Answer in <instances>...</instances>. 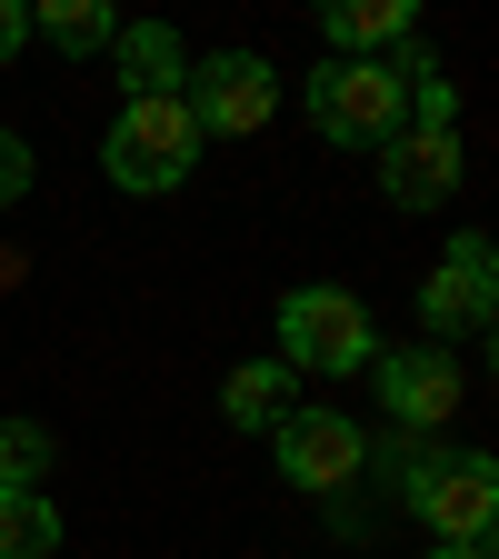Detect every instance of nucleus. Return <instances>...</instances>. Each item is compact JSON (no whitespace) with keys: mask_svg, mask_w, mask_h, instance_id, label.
<instances>
[{"mask_svg":"<svg viewBox=\"0 0 499 559\" xmlns=\"http://www.w3.org/2000/svg\"><path fill=\"white\" fill-rule=\"evenodd\" d=\"M190 160H200V120H190L180 91L120 100V120H110V140H100V170H110L120 190H140V200H151V190H180Z\"/></svg>","mask_w":499,"mask_h":559,"instance_id":"nucleus-1","label":"nucleus"},{"mask_svg":"<svg viewBox=\"0 0 499 559\" xmlns=\"http://www.w3.org/2000/svg\"><path fill=\"white\" fill-rule=\"evenodd\" d=\"M310 120H320V140H340V151H390V140L409 130L400 70L390 60H320L310 70Z\"/></svg>","mask_w":499,"mask_h":559,"instance_id":"nucleus-2","label":"nucleus"},{"mask_svg":"<svg viewBox=\"0 0 499 559\" xmlns=\"http://www.w3.org/2000/svg\"><path fill=\"white\" fill-rule=\"evenodd\" d=\"M280 360H300V370H360V360H380L370 310L349 290H290V300H280Z\"/></svg>","mask_w":499,"mask_h":559,"instance_id":"nucleus-3","label":"nucleus"},{"mask_svg":"<svg viewBox=\"0 0 499 559\" xmlns=\"http://www.w3.org/2000/svg\"><path fill=\"white\" fill-rule=\"evenodd\" d=\"M489 310H499V250H489L479 230H460V240L440 250V270L419 280V320H430V349H440V340L489 330Z\"/></svg>","mask_w":499,"mask_h":559,"instance_id":"nucleus-4","label":"nucleus"},{"mask_svg":"<svg viewBox=\"0 0 499 559\" xmlns=\"http://www.w3.org/2000/svg\"><path fill=\"white\" fill-rule=\"evenodd\" d=\"M190 120H200V140L221 130V140H240V130H260L270 110H280V70L260 60V50H210L200 70H190Z\"/></svg>","mask_w":499,"mask_h":559,"instance_id":"nucleus-5","label":"nucleus"},{"mask_svg":"<svg viewBox=\"0 0 499 559\" xmlns=\"http://www.w3.org/2000/svg\"><path fill=\"white\" fill-rule=\"evenodd\" d=\"M409 510L430 520L440 539H489V520H499V469L479 460V450H460V460H419L409 469Z\"/></svg>","mask_w":499,"mask_h":559,"instance_id":"nucleus-6","label":"nucleus"},{"mask_svg":"<svg viewBox=\"0 0 499 559\" xmlns=\"http://www.w3.org/2000/svg\"><path fill=\"white\" fill-rule=\"evenodd\" d=\"M270 430H280V479H300V489L360 479V419H340V409H280Z\"/></svg>","mask_w":499,"mask_h":559,"instance_id":"nucleus-7","label":"nucleus"},{"mask_svg":"<svg viewBox=\"0 0 499 559\" xmlns=\"http://www.w3.org/2000/svg\"><path fill=\"white\" fill-rule=\"evenodd\" d=\"M380 190H390L400 210H440V200L460 190V140H450V130H400L390 151H380Z\"/></svg>","mask_w":499,"mask_h":559,"instance_id":"nucleus-8","label":"nucleus"},{"mask_svg":"<svg viewBox=\"0 0 499 559\" xmlns=\"http://www.w3.org/2000/svg\"><path fill=\"white\" fill-rule=\"evenodd\" d=\"M380 400L409 419V430H430V419L460 409V370L440 360V349H380Z\"/></svg>","mask_w":499,"mask_h":559,"instance_id":"nucleus-9","label":"nucleus"},{"mask_svg":"<svg viewBox=\"0 0 499 559\" xmlns=\"http://www.w3.org/2000/svg\"><path fill=\"white\" fill-rule=\"evenodd\" d=\"M330 40L340 60H380L409 40V0H330Z\"/></svg>","mask_w":499,"mask_h":559,"instance_id":"nucleus-10","label":"nucleus"},{"mask_svg":"<svg viewBox=\"0 0 499 559\" xmlns=\"http://www.w3.org/2000/svg\"><path fill=\"white\" fill-rule=\"evenodd\" d=\"M120 70H130V100H161V91H180V81H190V60H180V31H161V21L120 31Z\"/></svg>","mask_w":499,"mask_h":559,"instance_id":"nucleus-11","label":"nucleus"},{"mask_svg":"<svg viewBox=\"0 0 499 559\" xmlns=\"http://www.w3.org/2000/svg\"><path fill=\"white\" fill-rule=\"evenodd\" d=\"M60 549V510L40 489H0V559H50Z\"/></svg>","mask_w":499,"mask_h":559,"instance_id":"nucleus-12","label":"nucleus"},{"mask_svg":"<svg viewBox=\"0 0 499 559\" xmlns=\"http://www.w3.org/2000/svg\"><path fill=\"white\" fill-rule=\"evenodd\" d=\"M31 31H40L50 50H110V40H120V21L100 11V0H40Z\"/></svg>","mask_w":499,"mask_h":559,"instance_id":"nucleus-13","label":"nucleus"},{"mask_svg":"<svg viewBox=\"0 0 499 559\" xmlns=\"http://www.w3.org/2000/svg\"><path fill=\"white\" fill-rule=\"evenodd\" d=\"M280 400H290V370H280V360H240V370H230V390H221V409L240 419V430H270Z\"/></svg>","mask_w":499,"mask_h":559,"instance_id":"nucleus-14","label":"nucleus"},{"mask_svg":"<svg viewBox=\"0 0 499 559\" xmlns=\"http://www.w3.org/2000/svg\"><path fill=\"white\" fill-rule=\"evenodd\" d=\"M31 170H40V160H31V140H21V130H0V210L31 190Z\"/></svg>","mask_w":499,"mask_h":559,"instance_id":"nucleus-15","label":"nucleus"},{"mask_svg":"<svg viewBox=\"0 0 499 559\" xmlns=\"http://www.w3.org/2000/svg\"><path fill=\"white\" fill-rule=\"evenodd\" d=\"M21 40H31V11H21V0H0V60H21Z\"/></svg>","mask_w":499,"mask_h":559,"instance_id":"nucleus-16","label":"nucleus"},{"mask_svg":"<svg viewBox=\"0 0 499 559\" xmlns=\"http://www.w3.org/2000/svg\"><path fill=\"white\" fill-rule=\"evenodd\" d=\"M430 559H489V539H479V549H470V539H440Z\"/></svg>","mask_w":499,"mask_h":559,"instance_id":"nucleus-17","label":"nucleus"}]
</instances>
